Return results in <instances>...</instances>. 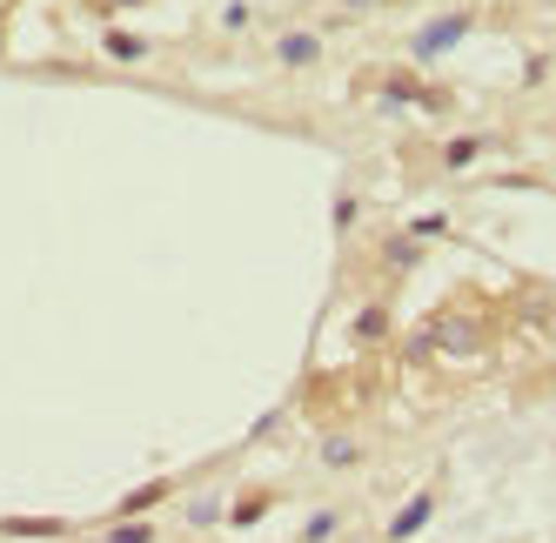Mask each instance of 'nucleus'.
<instances>
[{"label":"nucleus","instance_id":"obj_9","mask_svg":"<svg viewBox=\"0 0 556 543\" xmlns=\"http://www.w3.org/2000/svg\"><path fill=\"white\" fill-rule=\"evenodd\" d=\"M94 14H114V8H141V0H88Z\"/></svg>","mask_w":556,"mask_h":543},{"label":"nucleus","instance_id":"obj_8","mask_svg":"<svg viewBox=\"0 0 556 543\" xmlns=\"http://www.w3.org/2000/svg\"><path fill=\"white\" fill-rule=\"evenodd\" d=\"M108 543H148V523H128V530H114Z\"/></svg>","mask_w":556,"mask_h":543},{"label":"nucleus","instance_id":"obj_3","mask_svg":"<svg viewBox=\"0 0 556 543\" xmlns=\"http://www.w3.org/2000/svg\"><path fill=\"white\" fill-rule=\"evenodd\" d=\"M463 27H469V21L456 14V21H443V27H429V34H422L416 48H422V54H443V48H456V34H463Z\"/></svg>","mask_w":556,"mask_h":543},{"label":"nucleus","instance_id":"obj_1","mask_svg":"<svg viewBox=\"0 0 556 543\" xmlns=\"http://www.w3.org/2000/svg\"><path fill=\"white\" fill-rule=\"evenodd\" d=\"M422 349H443V356H483V349H490V308H476V302L435 308L429 329H422Z\"/></svg>","mask_w":556,"mask_h":543},{"label":"nucleus","instance_id":"obj_10","mask_svg":"<svg viewBox=\"0 0 556 543\" xmlns=\"http://www.w3.org/2000/svg\"><path fill=\"white\" fill-rule=\"evenodd\" d=\"M8 14H14V0H0V27H8Z\"/></svg>","mask_w":556,"mask_h":543},{"label":"nucleus","instance_id":"obj_2","mask_svg":"<svg viewBox=\"0 0 556 543\" xmlns=\"http://www.w3.org/2000/svg\"><path fill=\"white\" fill-rule=\"evenodd\" d=\"M429 510H435V496H429V490H422V496H416V503H409V510H403V517H395V523H389V536H416V530H422V517H429Z\"/></svg>","mask_w":556,"mask_h":543},{"label":"nucleus","instance_id":"obj_5","mask_svg":"<svg viewBox=\"0 0 556 543\" xmlns=\"http://www.w3.org/2000/svg\"><path fill=\"white\" fill-rule=\"evenodd\" d=\"M282 61H289V67H308V61H315V41H308V34H289V41H282Z\"/></svg>","mask_w":556,"mask_h":543},{"label":"nucleus","instance_id":"obj_6","mask_svg":"<svg viewBox=\"0 0 556 543\" xmlns=\"http://www.w3.org/2000/svg\"><path fill=\"white\" fill-rule=\"evenodd\" d=\"M108 54H122V61H135V54H141V41H135V34H108Z\"/></svg>","mask_w":556,"mask_h":543},{"label":"nucleus","instance_id":"obj_7","mask_svg":"<svg viewBox=\"0 0 556 543\" xmlns=\"http://www.w3.org/2000/svg\"><path fill=\"white\" fill-rule=\"evenodd\" d=\"M476 148H483V141H450V168H463V162H476Z\"/></svg>","mask_w":556,"mask_h":543},{"label":"nucleus","instance_id":"obj_4","mask_svg":"<svg viewBox=\"0 0 556 543\" xmlns=\"http://www.w3.org/2000/svg\"><path fill=\"white\" fill-rule=\"evenodd\" d=\"M389 336V308H363V323H355V342H376Z\"/></svg>","mask_w":556,"mask_h":543}]
</instances>
